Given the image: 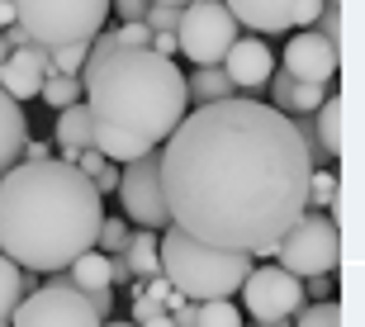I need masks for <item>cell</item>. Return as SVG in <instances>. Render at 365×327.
I'll list each match as a JSON object with an SVG mask.
<instances>
[{"mask_svg":"<svg viewBox=\"0 0 365 327\" xmlns=\"http://www.w3.org/2000/svg\"><path fill=\"white\" fill-rule=\"evenodd\" d=\"M157 162L171 228L252 261H271L309 209V147L261 100L232 95L190 109L157 147Z\"/></svg>","mask_w":365,"mask_h":327,"instance_id":"1","label":"cell"},{"mask_svg":"<svg viewBox=\"0 0 365 327\" xmlns=\"http://www.w3.org/2000/svg\"><path fill=\"white\" fill-rule=\"evenodd\" d=\"M105 199L62 157L14 162L0 176V251L34 275L67 271L81 251H95Z\"/></svg>","mask_w":365,"mask_h":327,"instance_id":"2","label":"cell"},{"mask_svg":"<svg viewBox=\"0 0 365 327\" xmlns=\"http://www.w3.org/2000/svg\"><path fill=\"white\" fill-rule=\"evenodd\" d=\"M81 105L91 109L95 128L128 133L148 147H162L190 114L176 57H162L152 48H114L105 57H86Z\"/></svg>","mask_w":365,"mask_h":327,"instance_id":"3","label":"cell"},{"mask_svg":"<svg viewBox=\"0 0 365 327\" xmlns=\"http://www.w3.org/2000/svg\"><path fill=\"white\" fill-rule=\"evenodd\" d=\"M157 256H162V275L166 285L176 289L180 299L190 303H209V299H232L242 289L247 271L257 261L247 251H223V246L195 242L180 228H162L157 237Z\"/></svg>","mask_w":365,"mask_h":327,"instance_id":"4","label":"cell"},{"mask_svg":"<svg viewBox=\"0 0 365 327\" xmlns=\"http://www.w3.org/2000/svg\"><path fill=\"white\" fill-rule=\"evenodd\" d=\"M10 10L24 38L53 53L67 43H91L109 19V0H10Z\"/></svg>","mask_w":365,"mask_h":327,"instance_id":"5","label":"cell"},{"mask_svg":"<svg viewBox=\"0 0 365 327\" xmlns=\"http://www.w3.org/2000/svg\"><path fill=\"white\" fill-rule=\"evenodd\" d=\"M275 266L299 280H309V275H337V261H341V232H337V218L332 214H313L304 209L299 223L284 232L280 242H275Z\"/></svg>","mask_w":365,"mask_h":327,"instance_id":"6","label":"cell"},{"mask_svg":"<svg viewBox=\"0 0 365 327\" xmlns=\"http://www.w3.org/2000/svg\"><path fill=\"white\" fill-rule=\"evenodd\" d=\"M237 19L223 10V0H190L180 10V24H176V48L185 53V62L195 67H218L228 48L237 43Z\"/></svg>","mask_w":365,"mask_h":327,"instance_id":"7","label":"cell"},{"mask_svg":"<svg viewBox=\"0 0 365 327\" xmlns=\"http://www.w3.org/2000/svg\"><path fill=\"white\" fill-rule=\"evenodd\" d=\"M242 303L247 313H252V323L257 327H289L294 323V313L304 308V280L289 271H280V266H252L242 280Z\"/></svg>","mask_w":365,"mask_h":327,"instance_id":"8","label":"cell"},{"mask_svg":"<svg viewBox=\"0 0 365 327\" xmlns=\"http://www.w3.org/2000/svg\"><path fill=\"white\" fill-rule=\"evenodd\" d=\"M10 327H105V318L86 303L81 289H71V280H53L19 299Z\"/></svg>","mask_w":365,"mask_h":327,"instance_id":"9","label":"cell"},{"mask_svg":"<svg viewBox=\"0 0 365 327\" xmlns=\"http://www.w3.org/2000/svg\"><path fill=\"white\" fill-rule=\"evenodd\" d=\"M114 190L123 199V214L133 218L138 228H148V232L171 228V214H166V199H162V162H157V152L119 166V185Z\"/></svg>","mask_w":365,"mask_h":327,"instance_id":"10","label":"cell"},{"mask_svg":"<svg viewBox=\"0 0 365 327\" xmlns=\"http://www.w3.org/2000/svg\"><path fill=\"white\" fill-rule=\"evenodd\" d=\"M327 0H223V10L237 19V28L252 33H284V28H304L318 19Z\"/></svg>","mask_w":365,"mask_h":327,"instance_id":"11","label":"cell"},{"mask_svg":"<svg viewBox=\"0 0 365 327\" xmlns=\"http://www.w3.org/2000/svg\"><path fill=\"white\" fill-rule=\"evenodd\" d=\"M337 43H327L323 33H313V28H299L289 48H284V71L294 76V81H309V85H332L337 81Z\"/></svg>","mask_w":365,"mask_h":327,"instance_id":"12","label":"cell"},{"mask_svg":"<svg viewBox=\"0 0 365 327\" xmlns=\"http://www.w3.org/2000/svg\"><path fill=\"white\" fill-rule=\"evenodd\" d=\"M218 67H223V76L232 81V90H261L275 71V57L257 33H237V43L228 48V57H223Z\"/></svg>","mask_w":365,"mask_h":327,"instance_id":"13","label":"cell"},{"mask_svg":"<svg viewBox=\"0 0 365 327\" xmlns=\"http://www.w3.org/2000/svg\"><path fill=\"white\" fill-rule=\"evenodd\" d=\"M53 71H48V53L43 48H10V57L0 62V90L10 100H38L43 81H48Z\"/></svg>","mask_w":365,"mask_h":327,"instance_id":"14","label":"cell"},{"mask_svg":"<svg viewBox=\"0 0 365 327\" xmlns=\"http://www.w3.org/2000/svg\"><path fill=\"white\" fill-rule=\"evenodd\" d=\"M67 280H71V289H81L86 303L109 323V313H114V280H109V256L105 251H81V256L67 266Z\"/></svg>","mask_w":365,"mask_h":327,"instance_id":"15","label":"cell"},{"mask_svg":"<svg viewBox=\"0 0 365 327\" xmlns=\"http://www.w3.org/2000/svg\"><path fill=\"white\" fill-rule=\"evenodd\" d=\"M271 109L284 114V119H294V114H313V109L323 105L327 85H309V81H294L289 71H271Z\"/></svg>","mask_w":365,"mask_h":327,"instance_id":"16","label":"cell"},{"mask_svg":"<svg viewBox=\"0 0 365 327\" xmlns=\"http://www.w3.org/2000/svg\"><path fill=\"white\" fill-rule=\"evenodd\" d=\"M91 133H95V119L91 109L76 100V105L57 109V128H53V142L62 152V162H76L81 152H91Z\"/></svg>","mask_w":365,"mask_h":327,"instance_id":"17","label":"cell"},{"mask_svg":"<svg viewBox=\"0 0 365 327\" xmlns=\"http://www.w3.org/2000/svg\"><path fill=\"white\" fill-rule=\"evenodd\" d=\"M24 137H29L24 109H19V100H10L5 90H0V176H5V171L19 162V152H24Z\"/></svg>","mask_w":365,"mask_h":327,"instance_id":"18","label":"cell"},{"mask_svg":"<svg viewBox=\"0 0 365 327\" xmlns=\"http://www.w3.org/2000/svg\"><path fill=\"white\" fill-rule=\"evenodd\" d=\"M157 237H162V232H148V228L128 232V246H123L119 256H123V266L133 271V280H152V275H162V256H157Z\"/></svg>","mask_w":365,"mask_h":327,"instance_id":"19","label":"cell"},{"mask_svg":"<svg viewBox=\"0 0 365 327\" xmlns=\"http://www.w3.org/2000/svg\"><path fill=\"white\" fill-rule=\"evenodd\" d=\"M34 271H19L5 251H0V327H10V318H14V308H19V299L24 294H34Z\"/></svg>","mask_w":365,"mask_h":327,"instance_id":"20","label":"cell"},{"mask_svg":"<svg viewBox=\"0 0 365 327\" xmlns=\"http://www.w3.org/2000/svg\"><path fill=\"white\" fill-rule=\"evenodd\" d=\"M91 152H100V157L114 162V166H128V162H138V157H148V152H157V147H148V142H138V137H128V133L95 128L91 133Z\"/></svg>","mask_w":365,"mask_h":327,"instance_id":"21","label":"cell"},{"mask_svg":"<svg viewBox=\"0 0 365 327\" xmlns=\"http://www.w3.org/2000/svg\"><path fill=\"white\" fill-rule=\"evenodd\" d=\"M185 95L190 105H214V100H232L237 90H232V81L223 76V67H200L195 76H185Z\"/></svg>","mask_w":365,"mask_h":327,"instance_id":"22","label":"cell"},{"mask_svg":"<svg viewBox=\"0 0 365 327\" xmlns=\"http://www.w3.org/2000/svg\"><path fill=\"white\" fill-rule=\"evenodd\" d=\"M337 199H341V185H337V176H332V166H313L309 171V209L337 218Z\"/></svg>","mask_w":365,"mask_h":327,"instance_id":"23","label":"cell"},{"mask_svg":"<svg viewBox=\"0 0 365 327\" xmlns=\"http://www.w3.org/2000/svg\"><path fill=\"white\" fill-rule=\"evenodd\" d=\"M71 166H76V171H81V176L95 185V190H100V199H105V194L114 190V185H119V166H114V162H105L100 152H81V157H76Z\"/></svg>","mask_w":365,"mask_h":327,"instance_id":"24","label":"cell"},{"mask_svg":"<svg viewBox=\"0 0 365 327\" xmlns=\"http://www.w3.org/2000/svg\"><path fill=\"white\" fill-rule=\"evenodd\" d=\"M195 327H242V308H237L232 299L195 303Z\"/></svg>","mask_w":365,"mask_h":327,"instance_id":"25","label":"cell"},{"mask_svg":"<svg viewBox=\"0 0 365 327\" xmlns=\"http://www.w3.org/2000/svg\"><path fill=\"white\" fill-rule=\"evenodd\" d=\"M38 100H43V105H53V109L76 105V100H81V76H48L43 90H38Z\"/></svg>","mask_w":365,"mask_h":327,"instance_id":"26","label":"cell"},{"mask_svg":"<svg viewBox=\"0 0 365 327\" xmlns=\"http://www.w3.org/2000/svg\"><path fill=\"white\" fill-rule=\"evenodd\" d=\"M86 53H91V43H67V48H53V53H48V71H53V76H81Z\"/></svg>","mask_w":365,"mask_h":327,"instance_id":"27","label":"cell"},{"mask_svg":"<svg viewBox=\"0 0 365 327\" xmlns=\"http://www.w3.org/2000/svg\"><path fill=\"white\" fill-rule=\"evenodd\" d=\"M128 223H123V218H105V223H100V232H95V251H105V256H119L123 246H128Z\"/></svg>","mask_w":365,"mask_h":327,"instance_id":"28","label":"cell"},{"mask_svg":"<svg viewBox=\"0 0 365 327\" xmlns=\"http://www.w3.org/2000/svg\"><path fill=\"white\" fill-rule=\"evenodd\" d=\"M294 318H299L294 327H341V308H337V299L309 303V308H299Z\"/></svg>","mask_w":365,"mask_h":327,"instance_id":"29","label":"cell"},{"mask_svg":"<svg viewBox=\"0 0 365 327\" xmlns=\"http://www.w3.org/2000/svg\"><path fill=\"white\" fill-rule=\"evenodd\" d=\"M143 24H148L152 33H176V24H180V10H176V5H148V14H143Z\"/></svg>","mask_w":365,"mask_h":327,"instance_id":"30","label":"cell"},{"mask_svg":"<svg viewBox=\"0 0 365 327\" xmlns=\"http://www.w3.org/2000/svg\"><path fill=\"white\" fill-rule=\"evenodd\" d=\"M313 33H323L327 43H341V10H337V5H323V10H318Z\"/></svg>","mask_w":365,"mask_h":327,"instance_id":"31","label":"cell"},{"mask_svg":"<svg viewBox=\"0 0 365 327\" xmlns=\"http://www.w3.org/2000/svg\"><path fill=\"white\" fill-rule=\"evenodd\" d=\"M114 43H119V48H148L152 28L148 24H119V28H114Z\"/></svg>","mask_w":365,"mask_h":327,"instance_id":"32","label":"cell"},{"mask_svg":"<svg viewBox=\"0 0 365 327\" xmlns=\"http://www.w3.org/2000/svg\"><path fill=\"white\" fill-rule=\"evenodd\" d=\"M152 0H109V10L119 14L123 24H143V14H148Z\"/></svg>","mask_w":365,"mask_h":327,"instance_id":"33","label":"cell"},{"mask_svg":"<svg viewBox=\"0 0 365 327\" xmlns=\"http://www.w3.org/2000/svg\"><path fill=\"white\" fill-rule=\"evenodd\" d=\"M304 294H313L318 303L337 299V280H332V275H309V280H304Z\"/></svg>","mask_w":365,"mask_h":327,"instance_id":"34","label":"cell"},{"mask_svg":"<svg viewBox=\"0 0 365 327\" xmlns=\"http://www.w3.org/2000/svg\"><path fill=\"white\" fill-rule=\"evenodd\" d=\"M157 313H166L162 299H152V294H133V318H128V323H148V318H157Z\"/></svg>","mask_w":365,"mask_h":327,"instance_id":"35","label":"cell"},{"mask_svg":"<svg viewBox=\"0 0 365 327\" xmlns=\"http://www.w3.org/2000/svg\"><path fill=\"white\" fill-rule=\"evenodd\" d=\"M48 157H53V142H43V137H24L19 162H48Z\"/></svg>","mask_w":365,"mask_h":327,"instance_id":"36","label":"cell"},{"mask_svg":"<svg viewBox=\"0 0 365 327\" xmlns=\"http://www.w3.org/2000/svg\"><path fill=\"white\" fill-rule=\"evenodd\" d=\"M152 53H162V57H176L180 48H176V33H152V43H148Z\"/></svg>","mask_w":365,"mask_h":327,"instance_id":"37","label":"cell"},{"mask_svg":"<svg viewBox=\"0 0 365 327\" xmlns=\"http://www.w3.org/2000/svg\"><path fill=\"white\" fill-rule=\"evenodd\" d=\"M14 24V10H10V0H0V33Z\"/></svg>","mask_w":365,"mask_h":327,"instance_id":"38","label":"cell"},{"mask_svg":"<svg viewBox=\"0 0 365 327\" xmlns=\"http://www.w3.org/2000/svg\"><path fill=\"white\" fill-rule=\"evenodd\" d=\"M138 327H176V318H171V313H157V318H148V323H138Z\"/></svg>","mask_w":365,"mask_h":327,"instance_id":"39","label":"cell"},{"mask_svg":"<svg viewBox=\"0 0 365 327\" xmlns=\"http://www.w3.org/2000/svg\"><path fill=\"white\" fill-rule=\"evenodd\" d=\"M152 5H176V10H185L190 0H152Z\"/></svg>","mask_w":365,"mask_h":327,"instance_id":"40","label":"cell"},{"mask_svg":"<svg viewBox=\"0 0 365 327\" xmlns=\"http://www.w3.org/2000/svg\"><path fill=\"white\" fill-rule=\"evenodd\" d=\"M5 57H10V43H5V38H0V62H5Z\"/></svg>","mask_w":365,"mask_h":327,"instance_id":"41","label":"cell"},{"mask_svg":"<svg viewBox=\"0 0 365 327\" xmlns=\"http://www.w3.org/2000/svg\"><path fill=\"white\" fill-rule=\"evenodd\" d=\"M105 327H138V323H105Z\"/></svg>","mask_w":365,"mask_h":327,"instance_id":"42","label":"cell"},{"mask_svg":"<svg viewBox=\"0 0 365 327\" xmlns=\"http://www.w3.org/2000/svg\"><path fill=\"white\" fill-rule=\"evenodd\" d=\"M327 5H337V0H327Z\"/></svg>","mask_w":365,"mask_h":327,"instance_id":"43","label":"cell"}]
</instances>
